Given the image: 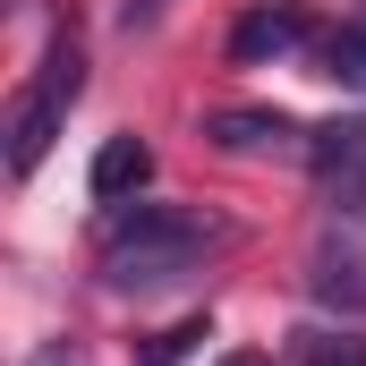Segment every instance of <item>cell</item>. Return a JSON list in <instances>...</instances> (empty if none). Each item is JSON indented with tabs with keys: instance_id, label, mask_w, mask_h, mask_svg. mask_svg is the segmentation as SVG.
Instances as JSON below:
<instances>
[{
	"instance_id": "obj_1",
	"label": "cell",
	"mask_w": 366,
	"mask_h": 366,
	"mask_svg": "<svg viewBox=\"0 0 366 366\" xmlns=\"http://www.w3.org/2000/svg\"><path fill=\"white\" fill-rule=\"evenodd\" d=\"M213 247H230V222L187 213V204H111L102 213V281L119 298L187 281Z\"/></svg>"
},
{
	"instance_id": "obj_2",
	"label": "cell",
	"mask_w": 366,
	"mask_h": 366,
	"mask_svg": "<svg viewBox=\"0 0 366 366\" xmlns=\"http://www.w3.org/2000/svg\"><path fill=\"white\" fill-rule=\"evenodd\" d=\"M77 94H86V43L60 26L51 43H43V60H34V77L26 94L9 102V179H26L43 154H51V137L69 128V111H77Z\"/></svg>"
},
{
	"instance_id": "obj_3",
	"label": "cell",
	"mask_w": 366,
	"mask_h": 366,
	"mask_svg": "<svg viewBox=\"0 0 366 366\" xmlns=\"http://www.w3.org/2000/svg\"><path fill=\"white\" fill-rule=\"evenodd\" d=\"M307 162H315V179H324V204L350 213V222H366V119H332V128H315Z\"/></svg>"
},
{
	"instance_id": "obj_4",
	"label": "cell",
	"mask_w": 366,
	"mask_h": 366,
	"mask_svg": "<svg viewBox=\"0 0 366 366\" xmlns=\"http://www.w3.org/2000/svg\"><path fill=\"white\" fill-rule=\"evenodd\" d=\"M222 154H239V162H264V154H307L315 145V128H298L290 111H213V128H204Z\"/></svg>"
},
{
	"instance_id": "obj_5",
	"label": "cell",
	"mask_w": 366,
	"mask_h": 366,
	"mask_svg": "<svg viewBox=\"0 0 366 366\" xmlns=\"http://www.w3.org/2000/svg\"><path fill=\"white\" fill-rule=\"evenodd\" d=\"M307 43V9H247L230 26V60L239 69H264V60H290Z\"/></svg>"
},
{
	"instance_id": "obj_6",
	"label": "cell",
	"mask_w": 366,
	"mask_h": 366,
	"mask_svg": "<svg viewBox=\"0 0 366 366\" xmlns=\"http://www.w3.org/2000/svg\"><path fill=\"white\" fill-rule=\"evenodd\" d=\"M154 179V145L145 137H102V154H94V204H128L137 187Z\"/></svg>"
},
{
	"instance_id": "obj_7",
	"label": "cell",
	"mask_w": 366,
	"mask_h": 366,
	"mask_svg": "<svg viewBox=\"0 0 366 366\" xmlns=\"http://www.w3.org/2000/svg\"><path fill=\"white\" fill-rule=\"evenodd\" d=\"M324 69L341 86H366V17H350L341 34H324Z\"/></svg>"
},
{
	"instance_id": "obj_8",
	"label": "cell",
	"mask_w": 366,
	"mask_h": 366,
	"mask_svg": "<svg viewBox=\"0 0 366 366\" xmlns=\"http://www.w3.org/2000/svg\"><path fill=\"white\" fill-rule=\"evenodd\" d=\"M315 298L341 307V315H366V264H324L315 273Z\"/></svg>"
},
{
	"instance_id": "obj_9",
	"label": "cell",
	"mask_w": 366,
	"mask_h": 366,
	"mask_svg": "<svg viewBox=\"0 0 366 366\" xmlns=\"http://www.w3.org/2000/svg\"><path fill=\"white\" fill-rule=\"evenodd\" d=\"M196 341H213V324H204V315H187V324H171L162 341H145V366H179Z\"/></svg>"
},
{
	"instance_id": "obj_10",
	"label": "cell",
	"mask_w": 366,
	"mask_h": 366,
	"mask_svg": "<svg viewBox=\"0 0 366 366\" xmlns=\"http://www.w3.org/2000/svg\"><path fill=\"white\" fill-rule=\"evenodd\" d=\"M307 366H366V341H350V332H315V341H307Z\"/></svg>"
},
{
	"instance_id": "obj_11",
	"label": "cell",
	"mask_w": 366,
	"mask_h": 366,
	"mask_svg": "<svg viewBox=\"0 0 366 366\" xmlns=\"http://www.w3.org/2000/svg\"><path fill=\"white\" fill-rule=\"evenodd\" d=\"M171 9H179V0H119V34H154Z\"/></svg>"
},
{
	"instance_id": "obj_12",
	"label": "cell",
	"mask_w": 366,
	"mask_h": 366,
	"mask_svg": "<svg viewBox=\"0 0 366 366\" xmlns=\"http://www.w3.org/2000/svg\"><path fill=\"white\" fill-rule=\"evenodd\" d=\"M213 366H273V358H264V350H222Z\"/></svg>"
},
{
	"instance_id": "obj_13",
	"label": "cell",
	"mask_w": 366,
	"mask_h": 366,
	"mask_svg": "<svg viewBox=\"0 0 366 366\" xmlns=\"http://www.w3.org/2000/svg\"><path fill=\"white\" fill-rule=\"evenodd\" d=\"M34 366H77V358H69V350H60V341H51V350H34Z\"/></svg>"
}]
</instances>
